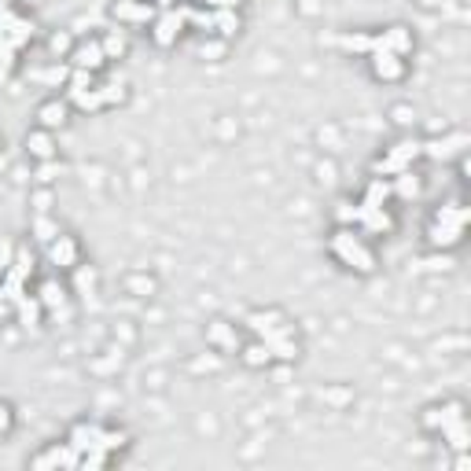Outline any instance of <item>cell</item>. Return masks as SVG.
<instances>
[{
	"label": "cell",
	"mask_w": 471,
	"mask_h": 471,
	"mask_svg": "<svg viewBox=\"0 0 471 471\" xmlns=\"http://www.w3.org/2000/svg\"><path fill=\"white\" fill-rule=\"evenodd\" d=\"M328 255L346 269V272H357V277H372L376 272V251L368 247L365 232L354 229V225H339L332 236H328Z\"/></svg>",
	"instance_id": "cell-1"
},
{
	"label": "cell",
	"mask_w": 471,
	"mask_h": 471,
	"mask_svg": "<svg viewBox=\"0 0 471 471\" xmlns=\"http://www.w3.org/2000/svg\"><path fill=\"white\" fill-rule=\"evenodd\" d=\"M464 232H467V207L464 203H445L431 214L428 221V247L431 251H457L464 243Z\"/></svg>",
	"instance_id": "cell-2"
},
{
	"label": "cell",
	"mask_w": 471,
	"mask_h": 471,
	"mask_svg": "<svg viewBox=\"0 0 471 471\" xmlns=\"http://www.w3.org/2000/svg\"><path fill=\"white\" fill-rule=\"evenodd\" d=\"M416 159H424V147H420V140L409 137V140H398L394 147H387V152L372 162V173H376V177H398V173L416 166Z\"/></svg>",
	"instance_id": "cell-3"
},
{
	"label": "cell",
	"mask_w": 471,
	"mask_h": 471,
	"mask_svg": "<svg viewBox=\"0 0 471 471\" xmlns=\"http://www.w3.org/2000/svg\"><path fill=\"white\" fill-rule=\"evenodd\" d=\"M74 111H107V107H122L130 100V89L126 85H92V89H82V92H70L67 96Z\"/></svg>",
	"instance_id": "cell-4"
},
{
	"label": "cell",
	"mask_w": 471,
	"mask_h": 471,
	"mask_svg": "<svg viewBox=\"0 0 471 471\" xmlns=\"http://www.w3.org/2000/svg\"><path fill=\"white\" fill-rule=\"evenodd\" d=\"M34 269H37V262H34V255L27 251V247H19V255H15V262L0 272V284H4V294H8V306L15 302V299H22L27 294V284H30V277H34Z\"/></svg>",
	"instance_id": "cell-5"
},
{
	"label": "cell",
	"mask_w": 471,
	"mask_h": 471,
	"mask_svg": "<svg viewBox=\"0 0 471 471\" xmlns=\"http://www.w3.org/2000/svg\"><path fill=\"white\" fill-rule=\"evenodd\" d=\"M258 339L269 346L272 361H284V365H291V361H299V354H302V346H299V332H294V325H287V320H280L277 328L262 332Z\"/></svg>",
	"instance_id": "cell-6"
},
{
	"label": "cell",
	"mask_w": 471,
	"mask_h": 471,
	"mask_svg": "<svg viewBox=\"0 0 471 471\" xmlns=\"http://www.w3.org/2000/svg\"><path fill=\"white\" fill-rule=\"evenodd\" d=\"M188 30V19H184V8H162L155 19H152V41L155 48H173L181 41V34Z\"/></svg>",
	"instance_id": "cell-7"
},
{
	"label": "cell",
	"mask_w": 471,
	"mask_h": 471,
	"mask_svg": "<svg viewBox=\"0 0 471 471\" xmlns=\"http://www.w3.org/2000/svg\"><path fill=\"white\" fill-rule=\"evenodd\" d=\"M372 52H394V56H412L416 52V37L405 22H394V27L372 34Z\"/></svg>",
	"instance_id": "cell-8"
},
{
	"label": "cell",
	"mask_w": 471,
	"mask_h": 471,
	"mask_svg": "<svg viewBox=\"0 0 471 471\" xmlns=\"http://www.w3.org/2000/svg\"><path fill=\"white\" fill-rule=\"evenodd\" d=\"M365 59H368V74L383 85H398V82L409 78V63L402 56H394V52H368Z\"/></svg>",
	"instance_id": "cell-9"
},
{
	"label": "cell",
	"mask_w": 471,
	"mask_h": 471,
	"mask_svg": "<svg viewBox=\"0 0 471 471\" xmlns=\"http://www.w3.org/2000/svg\"><path fill=\"white\" fill-rule=\"evenodd\" d=\"M159 15L155 0H114L111 4V19L122 27H152V19Z\"/></svg>",
	"instance_id": "cell-10"
},
{
	"label": "cell",
	"mask_w": 471,
	"mask_h": 471,
	"mask_svg": "<svg viewBox=\"0 0 471 471\" xmlns=\"http://www.w3.org/2000/svg\"><path fill=\"white\" fill-rule=\"evenodd\" d=\"M70 67L74 70H89V74H100L107 67V52H104V44L100 37H85V41H74L70 48Z\"/></svg>",
	"instance_id": "cell-11"
},
{
	"label": "cell",
	"mask_w": 471,
	"mask_h": 471,
	"mask_svg": "<svg viewBox=\"0 0 471 471\" xmlns=\"http://www.w3.org/2000/svg\"><path fill=\"white\" fill-rule=\"evenodd\" d=\"M70 114H74V107H70L67 96H48V100H41L37 111H34L37 130H48V133H59L70 122Z\"/></svg>",
	"instance_id": "cell-12"
},
{
	"label": "cell",
	"mask_w": 471,
	"mask_h": 471,
	"mask_svg": "<svg viewBox=\"0 0 471 471\" xmlns=\"http://www.w3.org/2000/svg\"><path fill=\"white\" fill-rule=\"evenodd\" d=\"M44 251H48V262H52L56 269H63V272L82 265V243H78V236H70V232H59L52 243L44 247Z\"/></svg>",
	"instance_id": "cell-13"
},
{
	"label": "cell",
	"mask_w": 471,
	"mask_h": 471,
	"mask_svg": "<svg viewBox=\"0 0 471 471\" xmlns=\"http://www.w3.org/2000/svg\"><path fill=\"white\" fill-rule=\"evenodd\" d=\"M357 207H361L357 229H361L365 236H390L394 229H398V221H394L390 207H368V203H361V200H357Z\"/></svg>",
	"instance_id": "cell-14"
},
{
	"label": "cell",
	"mask_w": 471,
	"mask_h": 471,
	"mask_svg": "<svg viewBox=\"0 0 471 471\" xmlns=\"http://www.w3.org/2000/svg\"><path fill=\"white\" fill-rule=\"evenodd\" d=\"M424 147V159H435V162H453L467 152V133H450V137H438V140H420Z\"/></svg>",
	"instance_id": "cell-15"
},
{
	"label": "cell",
	"mask_w": 471,
	"mask_h": 471,
	"mask_svg": "<svg viewBox=\"0 0 471 471\" xmlns=\"http://www.w3.org/2000/svg\"><path fill=\"white\" fill-rule=\"evenodd\" d=\"M460 416H467V412H464V402H442V405H428L424 412H420V428H424V431H435V435H442V431L450 428L453 420H460Z\"/></svg>",
	"instance_id": "cell-16"
},
{
	"label": "cell",
	"mask_w": 471,
	"mask_h": 471,
	"mask_svg": "<svg viewBox=\"0 0 471 471\" xmlns=\"http://www.w3.org/2000/svg\"><path fill=\"white\" fill-rule=\"evenodd\" d=\"M82 467V453L70 450V442H52L48 450H41L37 457H30V467Z\"/></svg>",
	"instance_id": "cell-17"
},
{
	"label": "cell",
	"mask_w": 471,
	"mask_h": 471,
	"mask_svg": "<svg viewBox=\"0 0 471 471\" xmlns=\"http://www.w3.org/2000/svg\"><path fill=\"white\" fill-rule=\"evenodd\" d=\"M37 302L44 306V317H59V313H67L70 294H67V287H63L59 280H41V287H37Z\"/></svg>",
	"instance_id": "cell-18"
},
{
	"label": "cell",
	"mask_w": 471,
	"mask_h": 471,
	"mask_svg": "<svg viewBox=\"0 0 471 471\" xmlns=\"http://www.w3.org/2000/svg\"><path fill=\"white\" fill-rule=\"evenodd\" d=\"M100 431H104V424H96V420H78V424L70 428V435H67L70 450H78V453L96 450V445H100Z\"/></svg>",
	"instance_id": "cell-19"
},
{
	"label": "cell",
	"mask_w": 471,
	"mask_h": 471,
	"mask_svg": "<svg viewBox=\"0 0 471 471\" xmlns=\"http://www.w3.org/2000/svg\"><path fill=\"white\" fill-rule=\"evenodd\" d=\"M207 342L214 346L217 354H236L239 350V335H236V328L229 325V320H210V325H207Z\"/></svg>",
	"instance_id": "cell-20"
},
{
	"label": "cell",
	"mask_w": 471,
	"mask_h": 471,
	"mask_svg": "<svg viewBox=\"0 0 471 471\" xmlns=\"http://www.w3.org/2000/svg\"><path fill=\"white\" fill-rule=\"evenodd\" d=\"M12 310H15V320H19V325L27 328V332H30V328L37 332V328L44 325V306L37 302V294H22V299L12 302Z\"/></svg>",
	"instance_id": "cell-21"
},
{
	"label": "cell",
	"mask_w": 471,
	"mask_h": 471,
	"mask_svg": "<svg viewBox=\"0 0 471 471\" xmlns=\"http://www.w3.org/2000/svg\"><path fill=\"white\" fill-rule=\"evenodd\" d=\"M27 155H30L34 162H52V159H59V147H56L52 133H48V130L27 133Z\"/></svg>",
	"instance_id": "cell-22"
},
{
	"label": "cell",
	"mask_w": 471,
	"mask_h": 471,
	"mask_svg": "<svg viewBox=\"0 0 471 471\" xmlns=\"http://www.w3.org/2000/svg\"><path fill=\"white\" fill-rule=\"evenodd\" d=\"M390 200H394L390 177H376V173H372V177H368V184H365V195H361V203H368V207H387Z\"/></svg>",
	"instance_id": "cell-23"
},
{
	"label": "cell",
	"mask_w": 471,
	"mask_h": 471,
	"mask_svg": "<svg viewBox=\"0 0 471 471\" xmlns=\"http://www.w3.org/2000/svg\"><path fill=\"white\" fill-rule=\"evenodd\" d=\"M243 30V19L236 8H214V37H236Z\"/></svg>",
	"instance_id": "cell-24"
},
{
	"label": "cell",
	"mask_w": 471,
	"mask_h": 471,
	"mask_svg": "<svg viewBox=\"0 0 471 471\" xmlns=\"http://www.w3.org/2000/svg\"><path fill=\"white\" fill-rule=\"evenodd\" d=\"M335 44L342 48V52H350V56H368L372 52V34L368 30H342L335 37Z\"/></svg>",
	"instance_id": "cell-25"
},
{
	"label": "cell",
	"mask_w": 471,
	"mask_h": 471,
	"mask_svg": "<svg viewBox=\"0 0 471 471\" xmlns=\"http://www.w3.org/2000/svg\"><path fill=\"white\" fill-rule=\"evenodd\" d=\"M59 232H63V229H59V221H56L52 214H34V221H30V236H34L41 247H48Z\"/></svg>",
	"instance_id": "cell-26"
},
{
	"label": "cell",
	"mask_w": 471,
	"mask_h": 471,
	"mask_svg": "<svg viewBox=\"0 0 471 471\" xmlns=\"http://www.w3.org/2000/svg\"><path fill=\"white\" fill-rule=\"evenodd\" d=\"M239 361L247 365V368H269L272 365V354H269V346L262 342V339H255V342H247V346H239Z\"/></svg>",
	"instance_id": "cell-27"
},
{
	"label": "cell",
	"mask_w": 471,
	"mask_h": 471,
	"mask_svg": "<svg viewBox=\"0 0 471 471\" xmlns=\"http://www.w3.org/2000/svg\"><path fill=\"white\" fill-rule=\"evenodd\" d=\"M280 320H284V313H280V310H255V313H247L243 325L251 328L255 335H262V332H269V328H277Z\"/></svg>",
	"instance_id": "cell-28"
},
{
	"label": "cell",
	"mask_w": 471,
	"mask_h": 471,
	"mask_svg": "<svg viewBox=\"0 0 471 471\" xmlns=\"http://www.w3.org/2000/svg\"><path fill=\"white\" fill-rule=\"evenodd\" d=\"M126 291L137 294V299H152V294L159 291V280L152 277V272H130V277H126Z\"/></svg>",
	"instance_id": "cell-29"
},
{
	"label": "cell",
	"mask_w": 471,
	"mask_h": 471,
	"mask_svg": "<svg viewBox=\"0 0 471 471\" xmlns=\"http://www.w3.org/2000/svg\"><path fill=\"white\" fill-rule=\"evenodd\" d=\"M442 438L450 442V450H457V453H467V445H471V435H467V416L453 420V424L442 431Z\"/></svg>",
	"instance_id": "cell-30"
},
{
	"label": "cell",
	"mask_w": 471,
	"mask_h": 471,
	"mask_svg": "<svg viewBox=\"0 0 471 471\" xmlns=\"http://www.w3.org/2000/svg\"><path fill=\"white\" fill-rule=\"evenodd\" d=\"M100 44H104V52H107V63H111V59H126V52H130L126 30H107V34L100 37Z\"/></svg>",
	"instance_id": "cell-31"
},
{
	"label": "cell",
	"mask_w": 471,
	"mask_h": 471,
	"mask_svg": "<svg viewBox=\"0 0 471 471\" xmlns=\"http://www.w3.org/2000/svg\"><path fill=\"white\" fill-rule=\"evenodd\" d=\"M390 188H394V200H416L420 195V177L412 169L398 173V177H390Z\"/></svg>",
	"instance_id": "cell-32"
},
{
	"label": "cell",
	"mask_w": 471,
	"mask_h": 471,
	"mask_svg": "<svg viewBox=\"0 0 471 471\" xmlns=\"http://www.w3.org/2000/svg\"><path fill=\"white\" fill-rule=\"evenodd\" d=\"M357 214H361V207L354 200H339L335 203V221H339V225H354L357 229Z\"/></svg>",
	"instance_id": "cell-33"
},
{
	"label": "cell",
	"mask_w": 471,
	"mask_h": 471,
	"mask_svg": "<svg viewBox=\"0 0 471 471\" xmlns=\"http://www.w3.org/2000/svg\"><path fill=\"white\" fill-rule=\"evenodd\" d=\"M70 48H74V41H70V34H52V37H48V52H52L56 59H63V56H70Z\"/></svg>",
	"instance_id": "cell-34"
},
{
	"label": "cell",
	"mask_w": 471,
	"mask_h": 471,
	"mask_svg": "<svg viewBox=\"0 0 471 471\" xmlns=\"http://www.w3.org/2000/svg\"><path fill=\"white\" fill-rule=\"evenodd\" d=\"M15 255H19V243L12 236H0V272L15 262Z\"/></svg>",
	"instance_id": "cell-35"
},
{
	"label": "cell",
	"mask_w": 471,
	"mask_h": 471,
	"mask_svg": "<svg viewBox=\"0 0 471 471\" xmlns=\"http://www.w3.org/2000/svg\"><path fill=\"white\" fill-rule=\"evenodd\" d=\"M15 431V409L8 402H0V438H8Z\"/></svg>",
	"instance_id": "cell-36"
},
{
	"label": "cell",
	"mask_w": 471,
	"mask_h": 471,
	"mask_svg": "<svg viewBox=\"0 0 471 471\" xmlns=\"http://www.w3.org/2000/svg\"><path fill=\"white\" fill-rule=\"evenodd\" d=\"M52 210V192H37V214Z\"/></svg>",
	"instance_id": "cell-37"
},
{
	"label": "cell",
	"mask_w": 471,
	"mask_h": 471,
	"mask_svg": "<svg viewBox=\"0 0 471 471\" xmlns=\"http://www.w3.org/2000/svg\"><path fill=\"white\" fill-rule=\"evenodd\" d=\"M243 0H207V8H236L239 12Z\"/></svg>",
	"instance_id": "cell-38"
},
{
	"label": "cell",
	"mask_w": 471,
	"mask_h": 471,
	"mask_svg": "<svg viewBox=\"0 0 471 471\" xmlns=\"http://www.w3.org/2000/svg\"><path fill=\"white\" fill-rule=\"evenodd\" d=\"M8 306V294H4V284H0V310Z\"/></svg>",
	"instance_id": "cell-39"
},
{
	"label": "cell",
	"mask_w": 471,
	"mask_h": 471,
	"mask_svg": "<svg viewBox=\"0 0 471 471\" xmlns=\"http://www.w3.org/2000/svg\"><path fill=\"white\" fill-rule=\"evenodd\" d=\"M420 4H424V8H438V4H442V0H420Z\"/></svg>",
	"instance_id": "cell-40"
}]
</instances>
